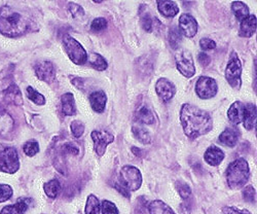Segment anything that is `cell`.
Returning a JSON list of instances; mask_svg holds the SVG:
<instances>
[{"instance_id":"cell-4","label":"cell","mask_w":257,"mask_h":214,"mask_svg":"<svg viewBox=\"0 0 257 214\" xmlns=\"http://www.w3.org/2000/svg\"><path fill=\"white\" fill-rule=\"evenodd\" d=\"M119 184L128 192L138 190L142 184L140 170L131 165L123 166L119 173Z\"/></svg>"},{"instance_id":"cell-32","label":"cell","mask_w":257,"mask_h":214,"mask_svg":"<svg viewBox=\"0 0 257 214\" xmlns=\"http://www.w3.org/2000/svg\"><path fill=\"white\" fill-rule=\"evenodd\" d=\"M100 202L94 195H90L85 204V214H100Z\"/></svg>"},{"instance_id":"cell-2","label":"cell","mask_w":257,"mask_h":214,"mask_svg":"<svg viewBox=\"0 0 257 214\" xmlns=\"http://www.w3.org/2000/svg\"><path fill=\"white\" fill-rule=\"evenodd\" d=\"M27 29V21L20 13L8 6L0 9V33L9 37H18Z\"/></svg>"},{"instance_id":"cell-37","label":"cell","mask_w":257,"mask_h":214,"mask_svg":"<svg viewBox=\"0 0 257 214\" xmlns=\"http://www.w3.org/2000/svg\"><path fill=\"white\" fill-rule=\"evenodd\" d=\"M13 188L9 184L0 183V203L9 201L13 197Z\"/></svg>"},{"instance_id":"cell-39","label":"cell","mask_w":257,"mask_h":214,"mask_svg":"<svg viewBox=\"0 0 257 214\" xmlns=\"http://www.w3.org/2000/svg\"><path fill=\"white\" fill-rule=\"evenodd\" d=\"M243 198L248 203H255L256 199V191L252 185H248L243 189Z\"/></svg>"},{"instance_id":"cell-29","label":"cell","mask_w":257,"mask_h":214,"mask_svg":"<svg viewBox=\"0 0 257 214\" xmlns=\"http://www.w3.org/2000/svg\"><path fill=\"white\" fill-rule=\"evenodd\" d=\"M46 195L51 199H56L61 191V184L59 180L52 179L49 182H47L44 186Z\"/></svg>"},{"instance_id":"cell-21","label":"cell","mask_w":257,"mask_h":214,"mask_svg":"<svg viewBox=\"0 0 257 214\" xmlns=\"http://www.w3.org/2000/svg\"><path fill=\"white\" fill-rule=\"evenodd\" d=\"M62 111L65 116H74L76 114V106L74 96L71 93H65L61 97Z\"/></svg>"},{"instance_id":"cell-8","label":"cell","mask_w":257,"mask_h":214,"mask_svg":"<svg viewBox=\"0 0 257 214\" xmlns=\"http://www.w3.org/2000/svg\"><path fill=\"white\" fill-rule=\"evenodd\" d=\"M176 64L179 72L185 77H191L196 74L195 62L190 52L181 50L176 54Z\"/></svg>"},{"instance_id":"cell-11","label":"cell","mask_w":257,"mask_h":214,"mask_svg":"<svg viewBox=\"0 0 257 214\" xmlns=\"http://www.w3.org/2000/svg\"><path fill=\"white\" fill-rule=\"evenodd\" d=\"M156 91L158 96L164 101L169 102L176 93V88L172 81L167 78H160L156 84Z\"/></svg>"},{"instance_id":"cell-48","label":"cell","mask_w":257,"mask_h":214,"mask_svg":"<svg viewBox=\"0 0 257 214\" xmlns=\"http://www.w3.org/2000/svg\"><path fill=\"white\" fill-rule=\"evenodd\" d=\"M72 82H73V84L75 85L77 89H82V87H83V80L81 78H75V79H73Z\"/></svg>"},{"instance_id":"cell-17","label":"cell","mask_w":257,"mask_h":214,"mask_svg":"<svg viewBox=\"0 0 257 214\" xmlns=\"http://www.w3.org/2000/svg\"><path fill=\"white\" fill-rule=\"evenodd\" d=\"M89 100H90L91 107L94 112L101 114L105 111V106H106V102H107V97H106L105 92H103V91L93 92L90 95Z\"/></svg>"},{"instance_id":"cell-46","label":"cell","mask_w":257,"mask_h":214,"mask_svg":"<svg viewBox=\"0 0 257 214\" xmlns=\"http://www.w3.org/2000/svg\"><path fill=\"white\" fill-rule=\"evenodd\" d=\"M198 60H199V62H200V64L202 66H204V67H207L209 64L211 63V58L206 54V53H200L199 54V57H198Z\"/></svg>"},{"instance_id":"cell-30","label":"cell","mask_w":257,"mask_h":214,"mask_svg":"<svg viewBox=\"0 0 257 214\" xmlns=\"http://www.w3.org/2000/svg\"><path fill=\"white\" fill-rule=\"evenodd\" d=\"M181 41H182V33L180 32L179 28H177L176 26L171 28L170 34H169V42H170L171 48L173 50H177L179 48Z\"/></svg>"},{"instance_id":"cell-33","label":"cell","mask_w":257,"mask_h":214,"mask_svg":"<svg viewBox=\"0 0 257 214\" xmlns=\"http://www.w3.org/2000/svg\"><path fill=\"white\" fill-rule=\"evenodd\" d=\"M140 24L142 28L147 31V32H152L153 27H154V21L152 19L151 14L148 13V11H141L140 12Z\"/></svg>"},{"instance_id":"cell-14","label":"cell","mask_w":257,"mask_h":214,"mask_svg":"<svg viewBox=\"0 0 257 214\" xmlns=\"http://www.w3.org/2000/svg\"><path fill=\"white\" fill-rule=\"evenodd\" d=\"M245 116V105L241 101L233 102L227 112V117L232 125H239L243 122Z\"/></svg>"},{"instance_id":"cell-15","label":"cell","mask_w":257,"mask_h":214,"mask_svg":"<svg viewBox=\"0 0 257 214\" xmlns=\"http://www.w3.org/2000/svg\"><path fill=\"white\" fill-rule=\"evenodd\" d=\"M204 160L210 166H218L224 160V153L219 147L212 145L208 147V149L206 151L204 155Z\"/></svg>"},{"instance_id":"cell-36","label":"cell","mask_w":257,"mask_h":214,"mask_svg":"<svg viewBox=\"0 0 257 214\" xmlns=\"http://www.w3.org/2000/svg\"><path fill=\"white\" fill-rule=\"evenodd\" d=\"M100 210L102 214H118V209L116 206L108 201V200H103L100 204Z\"/></svg>"},{"instance_id":"cell-24","label":"cell","mask_w":257,"mask_h":214,"mask_svg":"<svg viewBox=\"0 0 257 214\" xmlns=\"http://www.w3.org/2000/svg\"><path fill=\"white\" fill-rule=\"evenodd\" d=\"M15 121L7 113V111L0 109V134H8L14 129Z\"/></svg>"},{"instance_id":"cell-41","label":"cell","mask_w":257,"mask_h":214,"mask_svg":"<svg viewBox=\"0 0 257 214\" xmlns=\"http://www.w3.org/2000/svg\"><path fill=\"white\" fill-rule=\"evenodd\" d=\"M71 132H72V135L75 137V138H79L83 132H84V126L81 122L79 121H73L71 123Z\"/></svg>"},{"instance_id":"cell-38","label":"cell","mask_w":257,"mask_h":214,"mask_svg":"<svg viewBox=\"0 0 257 214\" xmlns=\"http://www.w3.org/2000/svg\"><path fill=\"white\" fill-rule=\"evenodd\" d=\"M176 187H177V190L179 192L180 197L183 200H187L190 197L191 188L189 187V185L187 183H185L184 181H177L176 182Z\"/></svg>"},{"instance_id":"cell-26","label":"cell","mask_w":257,"mask_h":214,"mask_svg":"<svg viewBox=\"0 0 257 214\" xmlns=\"http://www.w3.org/2000/svg\"><path fill=\"white\" fill-rule=\"evenodd\" d=\"M5 98H6V101H8L9 103H13L17 105L22 104L23 102L22 94H21L19 88L16 84L11 85L8 90L5 91Z\"/></svg>"},{"instance_id":"cell-6","label":"cell","mask_w":257,"mask_h":214,"mask_svg":"<svg viewBox=\"0 0 257 214\" xmlns=\"http://www.w3.org/2000/svg\"><path fill=\"white\" fill-rule=\"evenodd\" d=\"M20 168V160L17 149L12 146H6L0 149V171L5 173L14 174Z\"/></svg>"},{"instance_id":"cell-44","label":"cell","mask_w":257,"mask_h":214,"mask_svg":"<svg viewBox=\"0 0 257 214\" xmlns=\"http://www.w3.org/2000/svg\"><path fill=\"white\" fill-rule=\"evenodd\" d=\"M200 47L203 51H211L216 48L215 41H213L212 39L209 38H202L200 40Z\"/></svg>"},{"instance_id":"cell-31","label":"cell","mask_w":257,"mask_h":214,"mask_svg":"<svg viewBox=\"0 0 257 214\" xmlns=\"http://www.w3.org/2000/svg\"><path fill=\"white\" fill-rule=\"evenodd\" d=\"M89 62L91 64V66L98 71H103L107 68L106 60L99 54H96V53L92 54L89 58Z\"/></svg>"},{"instance_id":"cell-23","label":"cell","mask_w":257,"mask_h":214,"mask_svg":"<svg viewBox=\"0 0 257 214\" xmlns=\"http://www.w3.org/2000/svg\"><path fill=\"white\" fill-rule=\"evenodd\" d=\"M243 124L246 130H252L256 125V106L254 104H248L245 106V116Z\"/></svg>"},{"instance_id":"cell-22","label":"cell","mask_w":257,"mask_h":214,"mask_svg":"<svg viewBox=\"0 0 257 214\" xmlns=\"http://www.w3.org/2000/svg\"><path fill=\"white\" fill-rule=\"evenodd\" d=\"M158 9L165 18H174L179 13L175 2H158Z\"/></svg>"},{"instance_id":"cell-27","label":"cell","mask_w":257,"mask_h":214,"mask_svg":"<svg viewBox=\"0 0 257 214\" xmlns=\"http://www.w3.org/2000/svg\"><path fill=\"white\" fill-rule=\"evenodd\" d=\"M231 10H232V13L234 14L235 18H237V20L241 21V22L249 16V9H248V7H247V5H245L242 2H234V3H232Z\"/></svg>"},{"instance_id":"cell-19","label":"cell","mask_w":257,"mask_h":214,"mask_svg":"<svg viewBox=\"0 0 257 214\" xmlns=\"http://www.w3.org/2000/svg\"><path fill=\"white\" fill-rule=\"evenodd\" d=\"M256 32V17L251 15L248 16L241 22L239 35L241 37H251Z\"/></svg>"},{"instance_id":"cell-40","label":"cell","mask_w":257,"mask_h":214,"mask_svg":"<svg viewBox=\"0 0 257 214\" xmlns=\"http://www.w3.org/2000/svg\"><path fill=\"white\" fill-rule=\"evenodd\" d=\"M68 10L74 19H81L84 16V11H83L82 7H80L77 4L70 3L68 5Z\"/></svg>"},{"instance_id":"cell-47","label":"cell","mask_w":257,"mask_h":214,"mask_svg":"<svg viewBox=\"0 0 257 214\" xmlns=\"http://www.w3.org/2000/svg\"><path fill=\"white\" fill-rule=\"evenodd\" d=\"M180 210H181V213L182 214H189L190 213V210H191V207H190V204L189 203H182L181 206H180Z\"/></svg>"},{"instance_id":"cell-34","label":"cell","mask_w":257,"mask_h":214,"mask_svg":"<svg viewBox=\"0 0 257 214\" xmlns=\"http://www.w3.org/2000/svg\"><path fill=\"white\" fill-rule=\"evenodd\" d=\"M26 93L28 98L34 102L37 105H44L46 103V98L42 96L40 93H38L37 91H35L32 87H28L26 89Z\"/></svg>"},{"instance_id":"cell-20","label":"cell","mask_w":257,"mask_h":214,"mask_svg":"<svg viewBox=\"0 0 257 214\" xmlns=\"http://www.w3.org/2000/svg\"><path fill=\"white\" fill-rule=\"evenodd\" d=\"M240 133L238 130L232 129V128H228L225 129L219 136V142L227 147H234L237 145L239 141Z\"/></svg>"},{"instance_id":"cell-43","label":"cell","mask_w":257,"mask_h":214,"mask_svg":"<svg viewBox=\"0 0 257 214\" xmlns=\"http://www.w3.org/2000/svg\"><path fill=\"white\" fill-rule=\"evenodd\" d=\"M222 213L223 214H251V212L248 211L247 209H239L237 207H232V206L223 207Z\"/></svg>"},{"instance_id":"cell-25","label":"cell","mask_w":257,"mask_h":214,"mask_svg":"<svg viewBox=\"0 0 257 214\" xmlns=\"http://www.w3.org/2000/svg\"><path fill=\"white\" fill-rule=\"evenodd\" d=\"M148 211H149V214H176L172 210V208L169 207L166 203L160 200L153 201L151 204H149Z\"/></svg>"},{"instance_id":"cell-12","label":"cell","mask_w":257,"mask_h":214,"mask_svg":"<svg viewBox=\"0 0 257 214\" xmlns=\"http://www.w3.org/2000/svg\"><path fill=\"white\" fill-rule=\"evenodd\" d=\"M179 30L186 37H194L198 32V23L196 19L188 14L181 15L179 18Z\"/></svg>"},{"instance_id":"cell-13","label":"cell","mask_w":257,"mask_h":214,"mask_svg":"<svg viewBox=\"0 0 257 214\" xmlns=\"http://www.w3.org/2000/svg\"><path fill=\"white\" fill-rule=\"evenodd\" d=\"M35 73L39 79L46 82H52L56 75V70L53 65V63L49 61H41L38 62L35 67Z\"/></svg>"},{"instance_id":"cell-35","label":"cell","mask_w":257,"mask_h":214,"mask_svg":"<svg viewBox=\"0 0 257 214\" xmlns=\"http://www.w3.org/2000/svg\"><path fill=\"white\" fill-rule=\"evenodd\" d=\"M23 151L26 156L34 157L36 154L39 153V144L35 140L27 141L23 146Z\"/></svg>"},{"instance_id":"cell-28","label":"cell","mask_w":257,"mask_h":214,"mask_svg":"<svg viewBox=\"0 0 257 214\" xmlns=\"http://www.w3.org/2000/svg\"><path fill=\"white\" fill-rule=\"evenodd\" d=\"M132 132L134 137L139 140L141 143L143 144H149L152 142V137L151 134L148 133V131H146L143 127L141 126H133L132 127Z\"/></svg>"},{"instance_id":"cell-5","label":"cell","mask_w":257,"mask_h":214,"mask_svg":"<svg viewBox=\"0 0 257 214\" xmlns=\"http://www.w3.org/2000/svg\"><path fill=\"white\" fill-rule=\"evenodd\" d=\"M63 45L71 61L76 65H83L88 61V54L79 42L72 36L66 34L63 38Z\"/></svg>"},{"instance_id":"cell-16","label":"cell","mask_w":257,"mask_h":214,"mask_svg":"<svg viewBox=\"0 0 257 214\" xmlns=\"http://www.w3.org/2000/svg\"><path fill=\"white\" fill-rule=\"evenodd\" d=\"M30 199H19L14 205H8L0 211V214H25L29 208Z\"/></svg>"},{"instance_id":"cell-10","label":"cell","mask_w":257,"mask_h":214,"mask_svg":"<svg viewBox=\"0 0 257 214\" xmlns=\"http://www.w3.org/2000/svg\"><path fill=\"white\" fill-rule=\"evenodd\" d=\"M91 136L94 142L95 152L98 157H102L106 152L107 145L114 141V136L106 131H93Z\"/></svg>"},{"instance_id":"cell-42","label":"cell","mask_w":257,"mask_h":214,"mask_svg":"<svg viewBox=\"0 0 257 214\" xmlns=\"http://www.w3.org/2000/svg\"><path fill=\"white\" fill-rule=\"evenodd\" d=\"M107 26V21L100 17V18H96L95 20H93V22L91 24V29L95 32H100L102 30H104Z\"/></svg>"},{"instance_id":"cell-1","label":"cell","mask_w":257,"mask_h":214,"mask_svg":"<svg viewBox=\"0 0 257 214\" xmlns=\"http://www.w3.org/2000/svg\"><path fill=\"white\" fill-rule=\"evenodd\" d=\"M180 122L185 135L192 139L209 133L213 128L212 117L191 104L182 105Z\"/></svg>"},{"instance_id":"cell-18","label":"cell","mask_w":257,"mask_h":214,"mask_svg":"<svg viewBox=\"0 0 257 214\" xmlns=\"http://www.w3.org/2000/svg\"><path fill=\"white\" fill-rule=\"evenodd\" d=\"M135 119L137 122L144 125H153L155 123V115L145 104L139 105L137 107L135 112Z\"/></svg>"},{"instance_id":"cell-45","label":"cell","mask_w":257,"mask_h":214,"mask_svg":"<svg viewBox=\"0 0 257 214\" xmlns=\"http://www.w3.org/2000/svg\"><path fill=\"white\" fill-rule=\"evenodd\" d=\"M63 153L76 156L79 153V148L75 144H73L71 142H68V143H65L63 145Z\"/></svg>"},{"instance_id":"cell-7","label":"cell","mask_w":257,"mask_h":214,"mask_svg":"<svg viewBox=\"0 0 257 214\" xmlns=\"http://www.w3.org/2000/svg\"><path fill=\"white\" fill-rule=\"evenodd\" d=\"M241 75H242V65L240 59L235 52H232L229 57V61L225 69V78L228 83L234 89L241 87Z\"/></svg>"},{"instance_id":"cell-9","label":"cell","mask_w":257,"mask_h":214,"mask_svg":"<svg viewBox=\"0 0 257 214\" xmlns=\"http://www.w3.org/2000/svg\"><path fill=\"white\" fill-rule=\"evenodd\" d=\"M218 90L216 80L209 76H201L196 83V93L201 99H210Z\"/></svg>"},{"instance_id":"cell-3","label":"cell","mask_w":257,"mask_h":214,"mask_svg":"<svg viewBox=\"0 0 257 214\" xmlns=\"http://www.w3.org/2000/svg\"><path fill=\"white\" fill-rule=\"evenodd\" d=\"M225 177L231 189H239L245 186L250 177V169L247 161L240 158L231 162L226 169Z\"/></svg>"}]
</instances>
